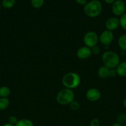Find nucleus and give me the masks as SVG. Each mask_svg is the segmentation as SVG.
Instances as JSON below:
<instances>
[{
	"label": "nucleus",
	"mask_w": 126,
	"mask_h": 126,
	"mask_svg": "<svg viewBox=\"0 0 126 126\" xmlns=\"http://www.w3.org/2000/svg\"><path fill=\"white\" fill-rule=\"evenodd\" d=\"M69 105H70V108H71V110L74 111L79 110L80 108V105L79 102L75 100L73 102H72Z\"/></svg>",
	"instance_id": "21"
},
{
	"label": "nucleus",
	"mask_w": 126,
	"mask_h": 126,
	"mask_svg": "<svg viewBox=\"0 0 126 126\" xmlns=\"http://www.w3.org/2000/svg\"><path fill=\"white\" fill-rule=\"evenodd\" d=\"M15 4H16V0H2L1 2L2 7L7 9L12 8Z\"/></svg>",
	"instance_id": "15"
},
{
	"label": "nucleus",
	"mask_w": 126,
	"mask_h": 126,
	"mask_svg": "<svg viewBox=\"0 0 126 126\" xmlns=\"http://www.w3.org/2000/svg\"><path fill=\"white\" fill-rule=\"evenodd\" d=\"M91 48L87 46H82L79 48L76 53L77 57L80 60H86L91 55Z\"/></svg>",
	"instance_id": "10"
},
{
	"label": "nucleus",
	"mask_w": 126,
	"mask_h": 126,
	"mask_svg": "<svg viewBox=\"0 0 126 126\" xmlns=\"http://www.w3.org/2000/svg\"><path fill=\"white\" fill-rule=\"evenodd\" d=\"M75 94L72 89L64 88L61 90L56 95V102L58 104L61 105H69L74 100Z\"/></svg>",
	"instance_id": "3"
},
{
	"label": "nucleus",
	"mask_w": 126,
	"mask_h": 126,
	"mask_svg": "<svg viewBox=\"0 0 126 126\" xmlns=\"http://www.w3.org/2000/svg\"><path fill=\"white\" fill-rule=\"evenodd\" d=\"M1 6H1V4L0 3V10H1Z\"/></svg>",
	"instance_id": "31"
},
{
	"label": "nucleus",
	"mask_w": 126,
	"mask_h": 126,
	"mask_svg": "<svg viewBox=\"0 0 126 126\" xmlns=\"http://www.w3.org/2000/svg\"><path fill=\"white\" fill-rule=\"evenodd\" d=\"M15 126H33V123L28 119H22L18 121Z\"/></svg>",
	"instance_id": "17"
},
{
	"label": "nucleus",
	"mask_w": 126,
	"mask_h": 126,
	"mask_svg": "<svg viewBox=\"0 0 126 126\" xmlns=\"http://www.w3.org/2000/svg\"><path fill=\"white\" fill-rule=\"evenodd\" d=\"M109 68L103 65L99 68L98 70V75L100 78L106 79L109 77Z\"/></svg>",
	"instance_id": "12"
},
{
	"label": "nucleus",
	"mask_w": 126,
	"mask_h": 126,
	"mask_svg": "<svg viewBox=\"0 0 126 126\" xmlns=\"http://www.w3.org/2000/svg\"><path fill=\"white\" fill-rule=\"evenodd\" d=\"M117 123H120L122 125H126V113H121L119 114L117 117Z\"/></svg>",
	"instance_id": "19"
},
{
	"label": "nucleus",
	"mask_w": 126,
	"mask_h": 126,
	"mask_svg": "<svg viewBox=\"0 0 126 126\" xmlns=\"http://www.w3.org/2000/svg\"><path fill=\"white\" fill-rule=\"evenodd\" d=\"M112 12L116 16H121L126 13V4L122 0H116L112 4Z\"/></svg>",
	"instance_id": "6"
},
{
	"label": "nucleus",
	"mask_w": 126,
	"mask_h": 126,
	"mask_svg": "<svg viewBox=\"0 0 126 126\" xmlns=\"http://www.w3.org/2000/svg\"><path fill=\"white\" fill-rule=\"evenodd\" d=\"M99 41V36L97 33L93 31L86 32L84 36V43L85 46L91 48L97 45Z\"/></svg>",
	"instance_id": "5"
},
{
	"label": "nucleus",
	"mask_w": 126,
	"mask_h": 126,
	"mask_svg": "<svg viewBox=\"0 0 126 126\" xmlns=\"http://www.w3.org/2000/svg\"><path fill=\"white\" fill-rule=\"evenodd\" d=\"M81 79L78 74L74 72L67 73L63 78L62 82L65 88L73 89L80 85Z\"/></svg>",
	"instance_id": "4"
},
{
	"label": "nucleus",
	"mask_w": 126,
	"mask_h": 126,
	"mask_svg": "<svg viewBox=\"0 0 126 126\" xmlns=\"http://www.w3.org/2000/svg\"><path fill=\"white\" fill-rule=\"evenodd\" d=\"M2 126H15L12 125V124H9V123H6V124H4V125Z\"/></svg>",
	"instance_id": "30"
},
{
	"label": "nucleus",
	"mask_w": 126,
	"mask_h": 126,
	"mask_svg": "<svg viewBox=\"0 0 126 126\" xmlns=\"http://www.w3.org/2000/svg\"><path fill=\"white\" fill-rule=\"evenodd\" d=\"M119 24L120 27H121L124 30L126 31V12L120 17Z\"/></svg>",
	"instance_id": "20"
},
{
	"label": "nucleus",
	"mask_w": 126,
	"mask_h": 126,
	"mask_svg": "<svg viewBox=\"0 0 126 126\" xmlns=\"http://www.w3.org/2000/svg\"><path fill=\"white\" fill-rule=\"evenodd\" d=\"M119 26V18L116 17H110L107 18L105 22V27L106 30L111 32L116 30Z\"/></svg>",
	"instance_id": "9"
},
{
	"label": "nucleus",
	"mask_w": 126,
	"mask_h": 126,
	"mask_svg": "<svg viewBox=\"0 0 126 126\" xmlns=\"http://www.w3.org/2000/svg\"><path fill=\"white\" fill-rule=\"evenodd\" d=\"M102 62L104 65L108 68H116L121 62L118 54L112 50H107L102 55Z\"/></svg>",
	"instance_id": "2"
},
{
	"label": "nucleus",
	"mask_w": 126,
	"mask_h": 126,
	"mask_svg": "<svg viewBox=\"0 0 126 126\" xmlns=\"http://www.w3.org/2000/svg\"><path fill=\"white\" fill-rule=\"evenodd\" d=\"M117 75V72H116V68H111L109 69V77L114 78Z\"/></svg>",
	"instance_id": "25"
},
{
	"label": "nucleus",
	"mask_w": 126,
	"mask_h": 126,
	"mask_svg": "<svg viewBox=\"0 0 126 126\" xmlns=\"http://www.w3.org/2000/svg\"><path fill=\"white\" fill-rule=\"evenodd\" d=\"M117 75L121 77H126V61L121 62L116 68Z\"/></svg>",
	"instance_id": "11"
},
{
	"label": "nucleus",
	"mask_w": 126,
	"mask_h": 126,
	"mask_svg": "<svg viewBox=\"0 0 126 126\" xmlns=\"http://www.w3.org/2000/svg\"><path fill=\"white\" fill-rule=\"evenodd\" d=\"M104 1L107 4H112L116 0H104Z\"/></svg>",
	"instance_id": "27"
},
{
	"label": "nucleus",
	"mask_w": 126,
	"mask_h": 126,
	"mask_svg": "<svg viewBox=\"0 0 126 126\" xmlns=\"http://www.w3.org/2000/svg\"><path fill=\"white\" fill-rule=\"evenodd\" d=\"M114 39V34L112 32L107 30L103 31L99 36V41L105 46H108L112 42Z\"/></svg>",
	"instance_id": "7"
},
{
	"label": "nucleus",
	"mask_w": 126,
	"mask_h": 126,
	"mask_svg": "<svg viewBox=\"0 0 126 126\" xmlns=\"http://www.w3.org/2000/svg\"><path fill=\"white\" fill-rule=\"evenodd\" d=\"M30 3L33 8L39 9L43 6L44 0H30Z\"/></svg>",
	"instance_id": "18"
},
{
	"label": "nucleus",
	"mask_w": 126,
	"mask_h": 126,
	"mask_svg": "<svg viewBox=\"0 0 126 126\" xmlns=\"http://www.w3.org/2000/svg\"><path fill=\"white\" fill-rule=\"evenodd\" d=\"M123 105L125 108H126V98H125V99L123 101Z\"/></svg>",
	"instance_id": "29"
},
{
	"label": "nucleus",
	"mask_w": 126,
	"mask_h": 126,
	"mask_svg": "<svg viewBox=\"0 0 126 126\" xmlns=\"http://www.w3.org/2000/svg\"><path fill=\"white\" fill-rule=\"evenodd\" d=\"M18 121L19 120L17 118V117L15 116H11L9 117L8 118V123L12 124V125L14 126H15L17 124Z\"/></svg>",
	"instance_id": "22"
},
{
	"label": "nucleus",
	"mask_w": 126,
	"mask_h": 126,
	"mask_svg": "<svg viewBox=\"0 0 126 126\" xmlns=\"http://www.w3.org/2000/svg\"><path fill=\"white\" fill-rule=\"evenodd\" d=\"M11 94V89L7 86L0 87V98H7Z\"/></svg>",
	"instance_id": "14"
},
{
	"label": "nucleus",
	"mask_w": 126,
	"mask_h": 126,
	"mask_svg": "<svg viewBox=\"0 0 126 126\" xmlns=\"http://www.w3.org/2000/svg\"><path fill=\"white\" fill-rule=\"evenodd\" d=\"M100 121L97 118H94L90 122V126H100Z\"/></svg>",
	"instance_id": "24"
},
{
	"label": "nucleus",
	"mask_w": 126,
	"mask_h": 126,
	"mask_svg": "<svg viewBox=\"0 0 126 126\" xmlns=\"http://www.w3.org/2000/svg\"><path fill=\"white\" fill-rule=\"evenodd\" d=\"M112 126H122V124H120V123H117H117H114V124H112Z\"/></svg>",
	"instance_id": "28"
},
{
	"label": "nucleus",
	"mask_w": 126,
	"mask_h": 126,
	"mask_svg": "<svg viewBox=\"0 0 126 126\" xmlns=\"http://www.w3.org/2000/svg\"><path fill=\"white\" fill-rule=\"evenodd\" d=\"M124 126H126V125H124Z\"/></svg>",
	"instance_id": "32"
},
{
	"label": "nucleus",
	"mask_w": 126,
	"mask_h": 126,
	"mask_svg": "<svg viewBox=\"0 0 126 126\" xmlns=\"http://www.w3.org/2000/svg\"><path fill=\"white\" fill-rule=\"evenodd\" d=\"M103 6L99 0H91L84 6V11L86 16L95 18L101 14Z\"/></svg>",
	"instance_id": "1"
},
{
	"label": "nucleus",
	"mask_w": 126,
	"mask_h": 126,
	"mask_svg": "<svg viewBox=\"0 0 126 126\" xmlns=\"http://www.w3.org/2000/svg\"><path fill=\"white\" fill-rule=\"evenodd\" d=\"M118 46L122 51L126 52V34H123L118 39Z\"/></svg>",
	"instance_id": "13"
},
{
	"label": "nucleus",
	"mask_w": 126,
	"mask_h": 126,
	"mask_svg": "<svg viewBox=\"0 0 126 126\" xmlns=\"http://www.w3.org/2000/svg\"><path fill=\"white\" fill-rule=\"evenodd\" d=\"M91 54H94V55H98V54H99L100 53V47L96 45L91 48Z\"/></svg>",
	"instance_id": "23"
},
{
	"label": "nucleus",
	"mask_w": 126,
	"mask_h": 126,
	"mask_svg": "<svg viewBox=\"0 0 126 126\" xmlns=\"http://www.w3.org/2000/svg\"><path fill=\"white\" fill-rule=\"evenodd\" d=\"M10 101L7 98H0V110H4L9 106Z\"/></svg>",
	"instance_id": "16"
},
{
	"label": "nucleus",
	"mask_w": 126,
	"mask_h": 126,
	"mask_svg": "<svg viewBox=\"0 0 126 126\" xmlns=\"http://www.w3.org/2000/svg\"><path fill=\"white\" fill-rule=\"evenodd\" d=\"M75 2L82 6H85L87 3V0H75Z\"/></svg>",
	"instance_id": "26"
},
{
	"label": "nucleus",
	"mask_w": 126,
	"mask_h": 126,
	"mask_svg": "<svg viewBox=\"0 0 126 126\" xmlns=\"http://www.w3.org/2000/svg\"><path fill=\"white\" fill-rule=\"evenodd\" d=\"M101 92L96 88H90L86 91V99L90 102H96L101 97Z\"/></svg>",
	"instance_id": "8"
}]
</instances>
